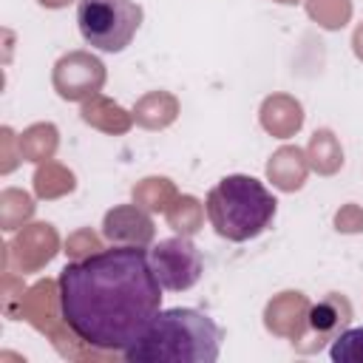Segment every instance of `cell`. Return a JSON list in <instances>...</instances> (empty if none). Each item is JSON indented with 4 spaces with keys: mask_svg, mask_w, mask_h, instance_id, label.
Here are the masks:
<instances>
[{
    "mask_svg": "<svg viewBox=\"0 0 363 363\" xmlns=\"http://www.w3.org/2000/svg\"><path fill=\"white\" fill-rule=\"evenodd\" d=\"M43 6H48V9H60V6H65V3H71V0H40Z\"/></svg>",
    "mask_w": 363,
    "mask_h": 363,
    "instance_id": "obj_23",
    "label": "cell"
},
{
    "mask_svg": "<svg viewBox=\"0 0 363 363\" xmlns=\"http://www.w3.org/2000/svg\"><path fill=\"white\" fill-rule=\"evenodd\" d=\"M329 357L335 363H363V326L343 329L329 349Z\"/></svg>",
    "mask_w": 363,
    "mask_h": 363,
    "instance_id": "obj_18",
    "label": "cell"
},
{
    "mask_svg": "<svg viewBox=\"0 0 363 363\" xmlns=\"http://www.w3.org/2000/svg\"><path fill=\"white\" fill-rule=\"evenodd\" d=\"M278 3H298V0H278Z\"/></svg>",
    "mask_w": 363,
    "mask_h": 363,
    "instance_id": "obj_24",
    "label": "cell"
},
{
    "mask_svg": "<svg viewBox=\"0 0 363 363\" xmlns=\"http://www.w3.org/2000/svg\"><path fill=\"white\" fill-rule=\"evenodd\" d=\"M335 224H337V230H343V233H357V230H363V213H360L354 204H349V207H343V210L337 213Z\"/></svg>",
    "mask_w": 363,
    "mask_h": 363,
    "instance_id": "obj_21",
    "label": "cell"
},
{
    "mask_svg": "<svg viewBox=\"0 0 363 363\" xmlns=\"http://www.w3.org/2000/svg\"><path fill=\"white\" fill-rule=\"evenodd\" d=\"M349 320H352V306H349V301H346L343 295H337V292L326 295L323 301H318V303L309 306V312H306V326L320 337V343H323V340H335V337L349 326Z\"/></svg>",
    "mask_w": 363,
    "mask_h": 363,
    "instance_id": "obj_8",
    "label": "cell"
},
{
    "mask_svg": "<svg viewBox=\"0 0 363 363\" xmlns=\"http://www.w3.org/2000/svg\"><path fill=\"white\" fill-rule=\"evenodd\" d=\"M102 235L113 244L145 247L153 241V221L139 207H113L105 213Z\"/></svg>",
    "mask_w": 363,
    "mask_h": 363,
    "instance_id": "obj_7",
    "label": "cell"
},
{
    "mask_svg": "<svg viewBox=\"0 0 363 363\" xmlns=\"http://www.w3.org/2000/svg\"><path fill=\"white\" fill-rule=\"evenodd\" d=\"M176 119V99L170 94H147L145 99H139L136 105V122L145 128H164Z\"/></svg>",
    "mask_w": 363,
    "mask_h": 363,
    "instance_id": "obj_15",
    "label": "cell"
},
{
    "mask_svg": "<svg viewBox=\"0 0 363 363\" xmlns=\"http://www.w3.org/2000/svg\"><path fill=\"white\" fill-rule=\"evenodd\" d=\"M11 250L20 261V267L37 269L40 264L51 261V255L57 252V233L51 230V224H31V230L17 235Z\"/></svg>",
    "mask_w": 363,
    "mask_h": 363,
    "instance_id": "obj_9",
    "label": "cell"
},
{
    "mask_svg": "<svg viewBox=\"0 0 363 363\" xmlns=\"http://www.w3.org/2000/svg\"><path fill=\"white\" fill-rule=\"evenodd\" d=\"M309 164L318 173H335L343 164V150L332 130H315L309 139Z\"/></svg>",
    "mask_w": 363,
    "mask_h": 363,
    "instance_id": "obj_13",
    "label": "cell"
},
{
    "mask_svg": "<svg viewBox=\"0 0 363 363\" xmlns=\"http://www.w3.org/2000/svg\"><path fill=\"white\" fill-rule=\"evenodd\" d=\"M303 122V113H301V105L289 96H269L261 108V125L269 130V133H278V136H289L292 130H298Z\"/></svg>",
    "mask_w": 363,
    "mask_h": 363,
    "instance_id": "obj_11",
    "label": "cell"
},
{
    "mask_svg": "<svg viewBox=\"0 0 363 363\" xmlns=\"http://www.w3.org/2000/svg\"><path fill=\"white\" fill-rule=\"evenodd\" d=\"M34 213V201L31 196L20 193V190H6L3 193V227L6 230H14L17 221L28 218Z\"/></svg>",
    "mask_w": 363,
    "mask_h": 363,
    "instance_id": "obj_20",
    "label": "cell"
},
{
    "mask_svg": "<svg viewBox=\"0 0 363 363\" xmlns=\"http://www.w3.org/2000/svg\"><path fill=\"white\" fill-rule=\"evenodd\" d=\"M57 301L65 326L82 343L125 352L162 309V284L147 250L113 244L65 264Z\"/></svg>",
    "mask_w": 363,
    "mask_h": 363,
    "instance_id": "obj_1",
    "label": "cell"
},
{
    "mask_svg": "<svg viewBox=\"0 0 363 363\" xmlns=\"http://www.w3.org/2000/svg\"><path fill=\"white\" fill-rule=\"evenodd\" d=\"M57 147V128L54 125H31L23 136H20V156L31 159V162H48L51 153Z\"/></svg>",
    "mask_w": 363,
    "mask_h": 363,
    "instance_id": "obj_16",
    "label": "cell"
},
{
    "mask_svg": "<svg viewBox=\"0 0 363 363\" xmlns=\"http://www.w3.org/2000/svg\"><path fill=\"white\" fill-rule=\"evenodd\" d=\"M267 176L281 190H298L303 184V179H306V159H303V153L298 147H292V145L275 150V156L267 164Z\"/></svg>",
    "mask_w": 363,
    "mask_h": 363,
    "instance_id": "obj_10",
    "label": "cell"
},
{
    "mask_svg": "<svg viewBox=\"0 0 363 363\" xmlns=\"http://www.w3.org/2000/svg\"><path fill=\"white\" fill-rule=\"evenodd\" d=\"M301 303H306V298H303L301 292H284L281 298H275V301L267 306V315H284V318H275V320H269L267 326H269L272 332L301 337V332H303V326H306V318H301V315L292 318V309H298Z\"/></svg>",
    "mask_w": 363,
    "mask_h": 363,
    "instance_id": "obj_12",
    "label": "cell"
},
{
    "mask_svg": "<svg viewBox=\"0 0 363 363\" xmlns=\"http://www.w3.org/2000/svg\"><path fill=\"white\" fill-rule=\"evenodd\" d=\"M150 267H153L162 289L182 292V289H190L201 278L204 261L187 235H176V238L159 241L150 250Z\"/></svg>",
    "mask_w": 363,
    "mask_h": 363,
    "instance_id": "obj_5",
    "label": "cell"
},
{
    "mask_svg": "<svg viewBox=\"0 0 363 363\" xmlns=\"http://www.w3.org/2000/svg\"><path fill=\"white\" fill-rule=\"evenodd\" d=\"M275 196L255 176H224L204 199V213L213 230L227 241H250L275 218Z\"/></svg>",
    "mask_w": 363,
    "mask_h": 363,
    "instance_id": "obj_3",
    "label": "cell"
},
{
    "mask_svg": "<svg viewBox=\"0 0 363 363\" xmlns=\"http://www.w3.org/2000/svg\"><path fill=\"white\" fill-rule=\"evenodd\" d=\"M221 352L218 323L190 306L159 309L147 329L122 352L130 363H213Z\"/></svg>",
    "mask_w": 363,
    "mask_h": 363,
    "instance_id": "obj_2",
    "label": "cell"
},
{
    "mask_svg": "<svg viewBox=\"0 0 363 363\" xmlns=\"http://www.w3.org/2000/svg\"><path fill=\"white\" fill-rule=\"evenodd\" d=\"M349 0H309V14L326 28H340L349 20Z\"/></svg>",
    "mask_w": 363,
    "mask_h": 363,
    "instance_id": "obj_19",
    "label": "cell"
},
{
    "mask_svg": "<svg viewBox=\"0 0 363 363\" xmlns=\"http://www.w3.org/2000/svg\"><path fill=\"white\" fill-rule=\"evenodd\" d=\"M167 221L176 233L182 235H193L201 224V204L193 196H182L173 207H167Z\"/></svg>",
    "mask_w": 363,
    "mask_h": 363,
    "instance_id": "obj_17",
    "label": "cell"
},
{
    "mask_svg": "<svg viewBox=\"0 0 363 363\" xmlns=\"http://www.w3.org/2000/svg\"><path fill=\"white\" fill-rule=\"evenodd\" d=\"M354 54L363 60V23H360L357 31H354Z\"/></svg>",
    "mask_w": 363,
    "mask_h": 363,
    "instance_id": "obj_22",
    "label": "cell"
},
{
    "mask_svg": "<svg viewBox=\"0 0 363 363\" xmlns=\"http://www.w3.org/2000/svg\"><path fill=\"white\" fill-rule=\"evenodd\" d=\"M51 79L62 99H68V102L91 99V96H96V91L105 82V65L88 51H71L57 60Z\"/></svg>",
    "mask_w": 363,
    "mask_h": 363,
    "instance_id": "obj_6",
    "label": "cell"
},
{
    "mask_svg": "<svg viewBox=\"0 0 363 363\" xmlns=\"http://www.w3.org/2000/svg\"><path fill=\"white\" fill-rule=\"evenodd\" d=\"M142 23V6L136 0H79L77 26L88 45L99 51H125Z\"/></svg>",
    "mask_w": 363,
    "mask_h": 363,
    "instance_id": "obj_4",
    "label": "cell"
},
{
    "mask_svg": "<svg viewBox=\"0 0 363 363\" xmlns=\"http://www.w3.org/2000/svg\"><path fill=\"white\" fill-rule=\"evenodd\" d=\"M82 119H85L88 125H96V128H102V130H116V133L128 130V125H130L128 113H125L119 105H113V102H108V99H102V96H91V99L82 105Z\"/></svg>",
    "mask_w": 363,
    "mask_h": 363,
    "instance_id": "obj_14",
    "label": "cell"
}]
</instances>
